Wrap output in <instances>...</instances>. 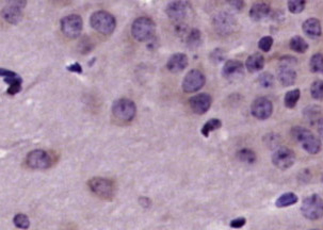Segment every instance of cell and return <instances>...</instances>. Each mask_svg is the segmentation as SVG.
<instances>
[{"mask_svg": "<svg viewBox=\"0 0 323 230\" xmlns=\"http://www.w3.org/2000/svg\"><path fill=\"white\" fill-rule=\"evenodd\" d=\"M291 134L308 153L316 154L321 151V141L310 130L304 127H295L291 130Z\"/></svg>", "mask_w": 323, "mask_h": 230, "instance_id": "obj_1", "label": "cell"}, {"mask_svg": "<svg viewBox=\"0 0 323 230\" xmlns=\"http://www.w3.org/2000/svg\"><path fill=\"white\" fill-rule=\"evenodd\" d=\"M91 26L93 27L97 32H100L103 36H109L111 34L117 22H115V19L110 14L106 12V11H97V12L93 13L91 16Z\"/></svg>", "mask_w": 323, "mask_h": 230, "instance_id": "obj_2", "label": "cell"}, {"mask_svg": "<svg viewBox=\"0 0 323 230\" xmlns=\"http://www.w3.org/2000/svg\"><path fill=\"white\" fill-rule=\"evenodd\" d=\"M301 212L307 220L316 221L323 216V198L318 194H313L306 197L302 203Z\"/></svg>", "mask_w": 323, "mask_h": 230, "instance_id": "obj_3", "label": "cell"}, {"mask_svg": "<svg viewBox=\"0 0 323 230\" xmlns=\"http://www.w3.org/2000/svg\"><path fill=\"white\" fill-rule=\"evenodd\" d=\"M155 24L148 17H139L136 19L131 27V33L137 41H149L155 34Z\"/></svg>", "mask_w": 323, "mask_h": 230, "instance_id": "obj_4", "label": "cell"}, {"mask_svg": "<svg viewBox=\"0 0 323 230\" xmlns=\"http://www.w3.org/2000/svg\"><path fill=\"white\" fill-rule=\"evenodd\" d=\"M90 190L93 192L96 196H99L101 199L111 200L114 197L115 194V187L113 181L107 178L95 177L88 182Z\"/></svg>", "mask_w": 323, "mask_h": 230, "instance_id": "obj_5", "label": "cell"}, {"mask_svg": "<svg viewBox=\"0 0 323 230\" xmlns=\"http://www.w3.org/2000/svg\"><path fill=\"white\" fill-rule=\"evenodd\" d=\"M297 60L295 58L285 56L281 59V64L279 68V80L282 85L284 86H291L296 83L297 80V72L293 70L292 65H295Z\"/></svg>", "mask_w": 323, "mask_h": 230, "instance_id": "obj_6", "label": "cell"}, {"mask_svg": "<svg viewBox=\"0 0 323 230\" xmlns=\"http://www.w3.org/2000/svg\"><path fill=\"white\" fill-rule=\"evenodd\" d=\"M136 113L137 107L135 102L130 99H119L114 101L112 105V114L115 118L122 120V122H130L135 118Z\"/></svg>", "mask_w": 323, "mask_h": 230, "instance_id": "obj_7", "label": "cell"}, {"mask_svg": "<svg viewBox=\"0 0 323 230\" xmlns=\"http://www.w3.org/2000/svg\"><path fill=\"white\" fill-rule=\"evenodd\" d=\"M26 164L32 170H47L54 164V158L47 152L37 149L28 153Z\"/></svg>", "mask_w": 323, "mask_h": 230, "instance_id": "obj_8", "label": "cell"}, {"mask_svg": "<svg viewBox=\"0 0 323 230\" xmlns=\"http://www.w3.org/2000/svg\"><path fill=\"white\" fill-rule=\"evenodd\" d=\"M82 19L79 15H68L61 19V30L68 38H76L82 31Z\"/></svg>", "mask_w": 323, "mask_h": 230, "instance_id": "obj_9", "label": "cell"}, {"mask_svg": "<svg viewBox=\"0 0 323 230\" xmlns=\"http://www.w3.org/2000/svg\"><path fill=\"white\" fill-rule=\"evenodd\" d=\"M213 27L220 36H230L236 28L235 17L227 12L219 13L213 19Z\"/></svg>", "mask_w": 323, "mask_h": 230, "instance_id": "obj_10", "label": "cell"}, {"mask_svg": "<svg viewBox=\"0 0 323 230\" xmlns=\"http://www.w3.org/2000/svg\"><path fill=\"white\" fill-rule=\"evenodd\" d=\"M296 154L288 147H280L272 156V163L280 170H287L295 164Z\"/></svg>", "mask_w": 323, "mask_h": 230, "instance_id": "obj_11", "label": "cell"}, {"mask_svg": "<svg viewBox=\"0 0 323 230\" xmlns=\"http://www.w3.org/2000/svg\"><path fill=\"white\" fill-rule=\"evenodd\" d=\"M205 76L198 70L190 71L182 81V90L186 93H193L201 90L205 85Z\"/></svg>", "mask_w": 323, "mask_h": 230, "instance_id": "obj_12", "label": "cell"}, {"mask_svg": "<svg viewBox=\"0 0 323 230\" xmlns=\"http://www.w3.org/2000/svg\"><path fill=\"white\" fill-rule=\"evenodd\" d=\"M251 112L254 117H256L261 120H264L271 116L273 112V105L269 99L264 97H259V98L253 101L251 106Z\"/></svg>", "mask_w": 323, "mask_h": 230, "instance_id": "obj_13", "label": "cell"}, {"mask_svg": "<svg viewBox=\"0 0 323 230\" xmlns=\"http://www.w3.org/2000/svg\"><path fill=\"white\" fill-rule=\"evenodd\" d=\"M25 5V1H16L14 2V4H9L8 7H5L2 10V19L9 22V24H17V22H20L21 19L22 9H24Z\"/></svg>", "mask_w": 323, "mask_h": 230, "instance_id": "obj_14", "label": "cell"}, {"mask_svg": "<svg viewBox=\"0 0 323 230\" xmlns=\"http://www.w3.org/2000/svg\"><path fill=\"white\" fill-rule=\"evenodd\" d=\"M244 74V67L242 62L238 60H230L225 63L222 68V75L225 79L229 81L240 79Z\"/></svg>", "mask_w": 323, "mask_h": 230, "instance_id": "obj_15", "label": "cell"}, {"mask_svg": "<svg viewBox=\"0 0 323 230\" xmlns=\"http://www.w3.org/2000/svg\"><path fill=\"white\" fill-rule=\"evenodd\" d=\"M189 7V3L186 1H173L168 4L166 14L172 20H182L188 15Z\"/></svg>", "mask_w": 323, "mask_h": 230, "instance_id": "obj_16", "label": "cell"}, {"mask_svg": "<svg viewBox=\"0 0 323 230\" xmlns=\"http://www.w3.org/2000/svg\"><path fill=\"white\" fill-rule=\"evenodd\" d=\"M212 103V98L209 94L201 93L193 96L190 99V107L192 111L197 114H204L209 110Z\"/></svg>", "mask_w": 323, "mask_h": 230, "instance_id": "obj_17", "label": "cell"}, {"mask_svg": "<svg viewBox=\"0 0 323 230\" xmlns=\"http://www.w3.org/2000/svg\"><path fill=\"white\" fill-rule=\"evenodd\" d=\"M271 12V7L268 2L258 1L255 2L250 10V17L254 21H261L267 19Z\"/></svg>", "mask_w": 323, "mask_h": 230, "instance_id": "obj_18", "label": "cell"}, {"mask_svg": "<svg viewBox=\"0 0 323 230\" xmlns=\"http://www.w3.org/2000/svg\"><path fill=\"white\" fill-rule=\"evenodd\" d=\"M188 66V58L184 54H175L173 55L169 61L166 67L172 73H178L183 71Z\"/></svg>", "mask_w": 323, "mask_h": 230, "instance_id": "obj_19", "label": "cell"}, {"mask_svg": "<svg viewBox=\"0 0 323 230\" xmlns=\"http://www.w3.org/2000/svg\"><path fill=\"white\" fill-rule=\"evenodd\" d=\"M302 29L307 37L316 38L321 36V24L317 19H308L303 22Z\"/></svg>", "mask_w": 323, "mask_h": 230, "instance_id": "obj_20", "label": "cell"}, {"mask_svg": "<svg viewBox=\"0 0 323 230\" xmlns=\"http://www.w3.org/2000/svg\"><path fill=\"white\" fill-rule=\"evenodd\" d=\"M245 66L250 73L262 71L264 66V58L261 54H253L246 59Z\"/></svg>", "mask_w": 323, "mask_h": 230, "instance_id": "obj_21", "label": "cell"}, {"mask_svg": "<svg viewBox=\"0 0 323 230\" xmlns=\"http://www.w3.org/2000/svg\"><path fill=\"white\" fill-rule=\"evenodd\" d=\"M298 200H299V198L295 193L288 192V193L283 194L282 196H280L278 198V200H276L275 205L278 208H285V207L296 205L298 203Z\"/></svg>", "mask_w": 323, "mask_h": 230, "instance_id": "obj_22", "label": "cell"}, {"mask_svg": "<svg viewBox=\"0 0 323 230\" xmlns=\"http://www.w3.org/2000/svg\"><path fill=\"white\" fill-rule=\"evenodd\" d=\"M0 76L4 77V82L8 83L9 86L14 85H21L22 79L12 71L4 70V68H0Z\"/></svg>", "mask_w": 323, "mask_h": 230, "instance_id": "obj_23", "label": "cell"}, {"mask_svg": "<svg viewBox=\"0 0 323 230\" xmlns=\"http://www.w3.org/2000/svg\"><path fill=\"white\" fill-rule=\"evenodd\" d=\"M289 47L298 54H304L308 50V44L305 42V39L301 37H293L289 42Z\"/></svg>", "mask_w": 323, "mask_h": 230, "instance_id": "obj_24", "label": "cell"}, {"mask_svg": "<svg viewBox=\"0 0 323 230\" xmlns=\"http://www.w3.org/2000/svg\"><path fill=\"white\" fill-rule=\"evenodd\" d=\"M300 97H301V91H300L299 89L287 92L285 95V99H284L286 108H288V109L295 108L297 106L298 101L300 100Z\"/></svg>", "mask_w": 323, "mask_h": 230, "instance_id": "obj_25", "label": "cell"}, {"mask_svg": "<svg viewBox=\"0 0 323 230\" xmlns=\"http://www.w3.org/2000/svg\"><path fill=\"white\" fill-rule=\"evenodd\" d=\"M237 158L243 163L253 164L256 161V153L249 148H242L237 153Z\"/></svg>", "mask_w": 323, "mask_h": 230, "instance_id": "obj_26", "label": "cell"}, {"mask_svg": "<svg viewBox=\"0 0 323 230\" xmlns=\"http://www.w3.org/2000/svg\"><path fill=\"white\" fill-rule=\"evenodd\" d=\"M221 127H222V122H221V120L218 119V118H212V119H209L208 122H207L203 126V128H202L201 132H202V134H203V136L208 137L210 132L215 131V130H217L219 128H221Z\"/></svg>", "mask_w": 323, "mask_h": 230, "instance_id": "obj_27", "label": "cell"}, {"mask_svg": "<svg viewBox=\"0 0 323 230\" xmlns=\"http://www.w3.org/2000/svg\"><path fill=\"white\" fill-rule=\"evenodd\" d=\"M309 66H310V71L313 73L323 74V55L315 54L313 57H311Z\"/></svg>", "mask_w": 323, "mask_h": 230, "instance_id": "obj_28", "label": "cell"}, {"mask_svg": "<svg viewBox=\"0 0 323 230\" xmlns=\"http://www.w3.org/2000/svg\"><path fill=\"white\" fill-rule=\"evenodd\" d=\"M310 94L316 100H323V80H316L310 86Z\"/></svg>", "mask_w": 323, "mask_h": 230, "instance_id": "obj_29", "label": "cell"}, {"mask_svg": "<svg viewBox=\"0 0 323 230\" xmlns=\"http://www.w3.org/2000/svg\"><path fill=\"white\" fill-rule=\"evenodd\" d=\"M306 1L304 0H290L288 1V10L293 14H299L304 11Z\"/></svg>", "mask_w": 323, "mask_h": 230, "instance_id": "obj_30", "label": "cell"}, {"mask_svg": "<svg viewBox=\"0 0 323 230\" xmlns=\"http://www.w3.org/2000/svg\"><path fill=\"white\" fill-rule=\"evenodd\" d=\"M187 44L191 48H198L201 44V32L198 29H192L191 32L189 33Z\"/></svg>", "mask_w": 323, "mask_h": 230, "instance_id": "obj_31", "label": "cell"}, {"mask_svg": "<svg viewBox=\"0 0 323 230\" xmlns=\"http://www.w3.org/2000/svg\"><path fill=\"white\" fill-rule=\"evenodd\" d=\"M257 81L262 86V88L268 89L274 84V77H273V75H271L270 73H262L261 76L258 77Z\"/></svg>", "mask_w": 323, "mask_h": 230, "instance_id": "obj_32", "label": "cell"}, {"mask_svg": "<svg viewBox=\"0 0 323 230\" xmlns=\"http://www.w3.org/2000/svg\"><path fill=\"white\" fill-rule=\"evenodd\" d=\"M14 225L17 228H20V229H28L29 226H30V221H29V218L27 215L25 214H17L14 216Z\"/></svg>", "mask_w": 323, "mask_h": 230, "instance_id": "obj_33", "label": "cell"}, {"mask_svg": "<svg viewBox=\"0 0 323 230\" xmlns=\"http://www.w3.org/2000/svg\"><path fill=\"white\" fill-rule=\"evenodd\" d=\"M273 45V38L272 37H263L262 38L261 41L258 43V47L261 50H262L263 53H268L270 51L271 47Z\"/></svg>", "mask_w": 323, "mask_h": 230, "instance_id": "obj_34", "label": "cell"}, {"mask_svg": "<svg viewBox=\"0 0 323 230\" xmlns=\"http://www.w3.org/2000/svg\"><path fill=\"white\" fill-rule=\"evenodd\" d=\"M210 60L211 62L215 63V64H219V63L225 60V53L222 49L217 48L210 54Z\"/></svg>", "mask_w": 323, "mask_h": 230, "instance_id": "obj_35", "label": "cell"}, {"mask_svg": "<svg viewBox=\"0 0 323 230\" xmlns=\"http://www.w3.org/2000/svg\"><path fill=\"white\" fill-rule=\"evenodd\" d=\"M304 114H305V116L307 117V119H310V117H314V119H315V118L318 117V115L320 114L319 107L318 106H310V107L305 109Z\"/></svg>", "mask_w": 323, "mask_h": 230, "instance_id": "obj_36", "label": "cell"}, {"mask_svg": "<svg viewBox=\"0 0 323 230\" xmlns=\"http://www.w3.org/2000/svg\"><path fill=\"white\" fill-rule=\"evenodd\" d=\"M263 140H264L263 141L264 143L268 144L269 147H276L279 145V143H276V142H280V137H279V135L271 134H268L266 137H263Z\"/></svg>", "mask_w": 323, "mask_h": 230, "instance_id": "obj_37", "label": "cell"}, {"mask_svg": "<svg viewBox=\"0 0 323 230\" xmlns=\"http://www.w3.org/2000/svg\"><path fill=\"white\" fill-rule=\"evenodd\" d=\"M246 223V220L244 217H238V218H235L232 222H230V227L235 228V229H238V228H242Z\"/></svg>", "mask_w": 323, "mask_h": 230, "instance_id": "obj_38", "label": "cell"}, {"mask_svg": "<svg viewBox=\"0 0 323 230\" xmlns=\"http://www.w3.org/2000/svg\"><path fill=\"white\" fill-rule=\"evenodd\" d=\"M66 68H67V71H70L72 73H78V74L82 73V67L79 64V63H74L73 65L67 66Z\"/></svg>", "mask_w": 323, "mask_h": 230, "instance_id": "obj_39", "label": "cell"}, {"mask_svg": "<svg viewBox=\"0 0 323 230\" xmlns=\"http://www.w3.org/2000/svg\"><path fill=\"white\" fill-rule=\"evenodd\" d=\"M229 3H230V5H232V7H234L235 9H237V10H241L244 5L243 1H229Z\"/></svg>", "mask_w": 323, "mask_h": 230, "instance_id": "obj_40", "label": "cell"}, {"mask_svg": "<svg viewBox=\"0 0 323 230\" xmlns=\"http://www.w3.org/2000/svg\"><path fill=\"white\" fill-rule=\"evenodd\" d=\"M139 201H140V204L142 205V207H144V208H148V207L151 206V204H152L151 200H149L146 197H141Z\"/></svg>", "mask_w": 323, "mask_h": 230, "instance_id": "obj_41", "label": "cell"}, {"mask_svg": "<svg viewBox=\"0 0 323 230\" xmlns=\"http://www.w3.org/2000/svg\"><path fill=\"white\" fill-rule=\"evenodd\" d=\"M317 128H318V132L321 136V139L323 140V118L318 120V124H317Z\"/></svg>", "mask_w": 323, "mask_h": 230, "instance_id": "obj_42", "label": "cell"}, {"mask_svg": "<svg viewBox=\"0 0 323 230\" xmlns=\"http://www.w3.org/2000/svg\"><path fill=\"white\" fill-rule=\"evenodd\" d=\"M322 181H323V177H322Z\"/></svg>", "mask_w": 323, "mask_h": 230, "instance_id": "obj_43", "label": "cell"}, {"mask_svg": "<svg viewBox=\"0 0 323 230\" xmlns=\"http://www.w3.org/2000/svg\"><path fill=\"white\" fill-rule=\"evenodd\" d=\"M314 230H318V229H314Z\"/></svg>", "mask_w": 323, "mask_h": 230, "instance_id": "obj_44", "label": "cell"}]
</instances>
